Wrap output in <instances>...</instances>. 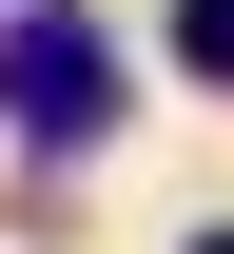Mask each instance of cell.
Here are the masks:
<instances>
[{
    "label": "cell",
    "instance_id": "1",
    "mask_svg": "<svg viewBox=\"0 0 234 254\" xmlns=\"http://www.w3.org/2000/svg\"><path fill=\"white\" fill-rule=\"evenodd\" d=\"M0 118H20L39 157H78V137L117 118V39L78 20V0H20V20H0Z\"/></svg>",
    "mask_w": 234,
    "mask_h": 254
},
{
    "label": "cell",
    "instance_id": "3",
    "mask_svg": "<svg viewBox=\"0 0 234 254\" xmlns=\"http://www.w3.org/2000/svg\"><path fill=\"white\" fill-rule=\"evenodd\" d=\"M195 254H234V235H195Z\"/></svg>",
    "mask_w": 234,
    "mask_h": 254
},
{
    "label": "cell",
    "instance_id": "2",
    "mask_svg": "<svg viewBox=\"0 0 234 254\" xmlns=\"http://www.w3.org/2000/svg\"><path fill=\"white\" fill-rule=\"evenodd\" d=\"M176 59H195V78H234V0H176Z\"/></svg>",
    "mask_w": 234,
    "mask_h": 254
}]
</instances>
